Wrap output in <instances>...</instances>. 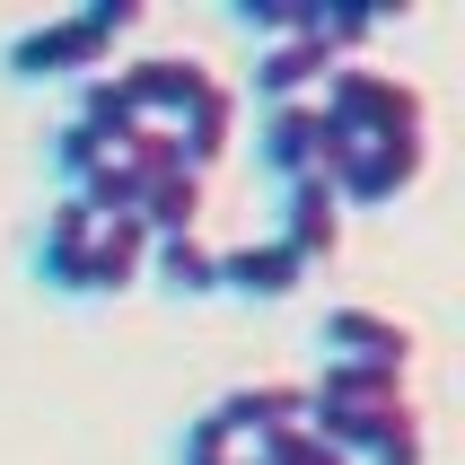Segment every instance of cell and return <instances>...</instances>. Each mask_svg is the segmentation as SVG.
<instances>
[{"instance_id":"7c38bea8","label":"cell","mask_w":465,"mask_h":465,"mask_svg":"<svg viewBox=\"0 0 465 465\" xmlns=\"http://www.w3.org/2000/svg\"><path fill=\"white\" fill-rule=\"evenodd\" d=\"M203 413L220 421V430H229L237 448H255L263 430H272V421H308V395L290 387V378H263V387H229L220 404H203Z\"/></svg>"},{"instance_id":"7a4b0ae2","label":"cell","mask_w":465,"mask_h":465,"mask_svg":"<svg viewBox=\"0 0 465 465\" xmlns=\"http://www.w3.org/2000/svg\"><path fill=\"white\" fill-rule=\"evenodd\" d=\"M141 0H88V9H71V18H35L18 26L9 45H0V71L18 79V88H79V79L105 71V53L124 45V35H141Z\"/></svg>"},{"instance_id":"2e32d148","label":"cell","mask_w":465,"mask_h":465,"mask_svg":"<svg viewBox=\"0 0 465 465\" xmlns=\"http://www.w3.org/2000/svg\"><path fill=\"white\" fill-rule=\"evenodd\" d=\"M246 457H255V465H351L334 440H325V430H308V421H272Z\"/></svg>"},{"instance_id":"4fadbf2b","label":"cell","mask_w":465,"mask_h":465,"mask_svg":"<svg viewBox=\"0 0 465 465\" xmlns=\"http://www.w3.org/2000/svg\"><path fill=\"white\" fill-rule=\"evenodd\" d=\"M141 282H158L167 299H220V246H211L203 229L150 237V272H141Z\"/></svg>"},{"instance_id":"e0dca14e","label":"cell","mask_w":465,"mask_h":465,"mask_svg":"<svg viewBox=\"0 0 465 465\" xmlns=\"http://www.w3.org/2000/svg\"><path fill=\"white\" fill-rule=\"evenodd\" d=\"M237 457H246V448H237L211 413H193V421L176 430V448H167V465H237Z\"/></svg>"},{"instance_id":"8fae6325","label":"cell","mask_w":465,"mask_h":465,"mask_svg":"<svg viewBox=\"0 0 465 465\" xmlns=\"http://www.w3.org/2000/svg\"><path fill=\"white\" fill-rule=\"evenodd\" d=\"M325 71H334V53L316 35H282V45H263L246 62V88H255V105H299V97L325 88Z\"/></svg>"},{"instance_id":"ba28073f","label":"cell","mask_w":465,"mask_h":465,"mask_svg":"<svg viewBox=\"0 0 465 465\" xmlns=\"http://www.w3.org/2000/svg\"><path fill=\"white\" fill-rule=\"evenodd\" d=\"M88 229H97V211L79 203V193H53V203H45V229H35V246H26L35 290L79 299V255H88Z\"/></svg>"},{"instance_id":"30bf717a","label":"cell","mask_w":465,"mask_h":465,"mask_svg":"<svg viewBox=\"0 0 465 465\" xmlns=\"http://www.w3.org/2000/svg\"><path fill=\"white\" fill-rule=\"evenodd\" d=\"M308 290V263L290 255L282 237H255V246H229L220 255V299H263V308H282Z\"/></svg>"},{"instance_id":"6da1fadb","label":"cell","mask_w":465,"mask_h":465,"mask_svg":"<svg viewBox=\"0 0 465 465\" xmlns=\"http://www.w3.org/2000/svg\"><path fill=\"white\" fill-rule=\"evenodd\" d=\"M114 79H124L132 114L184 150L193 176H211V158H229V141H237V88L211 71L203 53H141V62H124Z\"/></svg>"},{"instance_id":"5b68a950","label":"cell","mask_w":465,"mask_h":465,"mask_svg":"<svg viewBox=\"0 0 465 465\" xmlns=\"http://www.w3.org/2000/svg\"><path fill=\"white\" fill-rule=\"evenodd\" d=\"M421 176H430V132H413V141H342L334 167H325L342 211H387V203H404Z\"/></svg>"},{"instance_id":"3957f363","label":"cell","mask_w":465,"mask_h":465,"mask_svg":"<svg viewBox=\"0 0 465 465\" xmlns=\"http://www.w3.org/2000/svg\"><path fill=\"white\" fill-rule=\"evenodd\" d=\"M316 105H325V124L342 132V141H413V132H430V97H421V79L387 71V62H334L325 71V88H316Z\"/></svg>"},{"instance_id":"5bb4252c","label":"cell","mask_w":465,"mask_h":465,"mask_svg":"<svg viewBox=\"0 0 465 465\" xmlns=\"http://www.w3.org/2000/svg\"><path fill=\"white\" fill-rule=\"evenodd\" d=\"M114 150H124V132H105V124H79V114H71V124H62V132L45 141V158H53V176H62V193H79V184L97 176V167H105Z\"/></svg>"},{"instance_id":"ac0fdd59","label":"cell","mask_w":465,"mask_h":465,"mask_svg":"<svg viewBox=\"0 0 465 465\" xmlns=\"http://www.w3.org/2000/svg\"><path fill=\"white\" fill-rule=\"evenodd\" d=\"M237 465H255V457H237Z\"/></svg>"},{"instance_id":"52a82bcc","label":"cell","mask_w":465,"mask_h":465,"mask_svg":"<svg viewBox=\"0 0 465 465\" xmlns=\"http://www.w3.org/2000/svg\"><path fill=\"white\" fill-rule=\"evenodd\" d=\"M272 211H282V220H272V237H282L308 272L342 255V220H351V211H342V193H334L325 176H290L282 193H272Z\"/></svg>"},{"instance_id":"8992f818","label":"cell","mask_w":465,"mask_h":465,"mask_svg":"<svg viewBox=\"0 0 465 465\" xmlns=\"http://www.w3.org/2000/svg\"><path fill=\"white\" fill-rule=\"evenodd\" d=\"M334 150H342V132L325 124V105H316V97H299V105H255V167H263L272 184L325 176Z\"/></svg>"},{"instance_id":"277c9868","label":"cell","mask_w":465,"mask_h":465,"mask_svg":"<svg viewBox=\"0 0 465 465\" xmlns=\"http://www.w3.org/2000/svg\"><path fill=\"white\" fill-rule=\"evenodd\" d=\"M316 351H325V369H369V378H404L421 351V334L404 325V316L387 308H361V299H342V308L316 316Z\"/></svg>"},{"instance_id":"9c48e42d","label":"cell","mask_w":465,"mask_h":465,"mask_svg":"<svg viewBox=\"0 0 465 465\" xmlns=\"http://www.w3.org/2000/svg\"><path fill=\"white\" fill-rule=\"evenodd\" d=\"M150 272V229L141 220H97L88 229V255H79V299H124Z\"/></svg>"},{"instance_id":"9a60e30c","label":"cell","mask_w":465,"mask_h":465,"mask_svg":"<svg viewBox=\"0 0 465 465\" xmlns=\"http://www.w3.org/2000/svg\"><path fill=\"white\" fill-rule=\"evenodd\" d=\"M220 18H229L237 35H255V53H263V45H282V35H308L316 0H220Z\"/></svg>"}]
</instances>
